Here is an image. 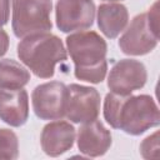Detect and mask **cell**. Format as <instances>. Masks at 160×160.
<instances>
[{
    "instance_id": "obj_1",
    "label": "cell",
    "mask_w": 160,
    "mask_h": 160,
    "mask_svg": "<svg viewBox=\"0 0 160 160\" xmlns=\"http://www.w3.org/2000/svg\"><path fill=\"white\" fill-rule=\"evenodd\" d=\"M104 118L114 128L129 135H141L160 124V112L155 100L146 94L120 95L108 92L104 100Z\"/></svg>"
},
{
    "instance_id": "obj_2",
    "label": "cell",
    "mask_w": 160,
    "mask_h": 160,
    "mask_svg": "<svg viewBox=\"0 0 160 160\" xmlns=\"http://www.w3.org/2000/svg\"><path fill=\"white\" fill-rule=\"evenodd\" d=\"M66 50L75 65L76 79L91 84L101 82L108 72L106 41L92 30H80L66 38Z\"/></svg>"
},
{
    "instance_id": "obj_3",
    "label": "cell",
    "mask_w": 160,
    "mask_h": 160,
    "mask_svg": "<svg viewBox=\"0 0 160 160\" xmlns=\"http://www.w3.org/2000/svg\"><path fill=\"white\" fill-rule=\"evenodd\" d=\"M20 61L40 79H50L55 66L68 59L62 40L50 32H41L22 38L18 44Z\"/></svg>"
},
{
    "instance_id": "obj_4",
    "label": "cell",
    "mask_w": 160,
    "mask_h": 160,
    "mask_svg": "<svg viewBox=\"0 0 160 160\" xmlns=\"http://www.w3.org/2000/svg\"><path fill=\"white\" fill-rule=\"evenodd\" d=\"M159 1L146 11L134 16L119 40L120 50L126 55L140 56L151 52L159 41Z\"/></svg>"
},
{
    "instance_id": "obj_5",
    "label": "cell",
    "mask_w": 160,
    "mask_h": 160,
    "mask_svg": "<svg viewBox=\"0 0 160 160\" xmlns=\"http://www.w3.org/2000/svg\"><path fill=\"white\" fill-rule=\"evenodd\" d=\"M11 28L16 38L22 39L51 30V0H11Z\"/></svg>"
},
{
    "instance_id": "obj_6",
    "label": "cell",
    "mask_w": 160,
    "mask_h": 160,
    "mask_svg": "<svg viewBox=\"0 0 160 160\" xmlns=\"http://www.w3.org/2000/svg\"><path fill=\"white\" fill-rule=\"evenodd\" d=\"M68 86L61 81H49L38 85L31 94L35 115L41 120H59L65 118Z\"/></svg>"
},
{
    "instance_id": "obj_7",
    "label": "cell",
    "mask_w": 160,
    "mask_h": 160,
    "mask_svg": "<svg viewBox=\"0 0 160 160\" xmlns=\"http://www.w3.org/2000/svg\"><path fill=\"white\" fill-rule=\"evenodd\" d=\"M100 94L95 88L70 84L68 86L65 118L75 124L96 120L100 114Z\"/></svg>"
},
{
    "instance_id": "obj_8",
    "label": "cell",
    "mask_w": 160,
    "mask_h": 160,
    "mask_svg": "<svg viewBox=\"0 0 160 160\" xmlns=\"http://www.w3.org/2000/svg\"><path fill=\"white\" fill-rule=\"evenodd\" d=\"M92 0H58L55 6L56 26L62 32L89 29L95 19Z\"/></svg>"
},
{
    "instance_id": "obj_9",
    "label": "cell",
    "mask_w": 160,
    "mask_h": 160,
    "mask_svg": "<svg viewBox=\"0 0 160 160\" xmlns=\"http://www.w3.org/2000/svg\"><path fill=\"white\" fill-rule=\"evenodd\" d=\"M148 80L145 65L135 59H122L116 61L108 75V88L111 92L129 95L144 88Z\"/></svg>"
},
{
    "instance_id": "obj_10",
    "label": "cell",
    "mask_w": 160,
    "mask_h": 160,
    "mask_svg": "<svg viewBox=\"0 0 160 160\" xmlns=\"http://www.w3.org/2000/svg\"><path fill=\"white\" fill-rule=\"evenodd\" d=\"M75 141V128L64 120L50 121L42 128L40 135V144L42 151L51 156L56 158L66 151H69Z\"/></svg>"
},
{
    "instance_id": "obj_11",
    "label": "cell",
    "mask_w": 160,
    "mask_h": 160,
    "mask_svg": "<svg viewBox=\"0 0 160 160\" xmlns=\"http://www.w3.org/2000/svg\"><path fill=\"white\" fill-rule=\"evenodd\" d=\"M78 149L81 154L98 158L106 154L110 149L112 138L110 130H108L101 121L92 120L90 122H84L78 130Z\"/></svg>"
},
{
    "instance_id": "obj_12",
    "label": "cell",
    "mask_w": 160,
    "mask_h": 160,
    "mask_svg": "<svg viewBox=\"0 0 160 160\" xmlns=\"http://www.w3.org/2000/svg\"><path fill=\"white\" fill-rule=\"evenodd\" d=\"M29 118V95L21 89L0 88V120L5 124L19 128Z\"/></svg>"
},
{
    "instance_id": "obj_13",
    "label": "cell",
    "mask_w": 160,
    "mask_h": 160,
    "mask_svg": "<svg viewBox=\"0 0 160 160\" xmlns=\"http://www.w3.org/2000/svg\"><path fill=\"white\" fill-rule=\"evenodd\" d=\"M98 26L108 39H115L129 24V11L124 4L105 2L98 8Z\"/></svg>"
},
{
    "instance_id": "obj_14",
    "label": "cell",
    "mask_w": 160,
    "mask_h": 160,
    "mask_svg": "<svg viewBox=\"0 0 160 160\" xmlns=\"http://www.w3.org/2000/svg\"><path fill=\"white\" fill-rule=\"evenodd\" d=\"M30 81L29 70L14 59L0 60V88L21 89Z\"/></svg>"
},
{
    "instance_id": "obj_15",
    "label": "cell",
    "mask_w": 160,
    "mask_h": 160,
    "mask_svg": "<svg viewBox=\"0 0 160 160\" xmlns=\"http://www.w3.org/2000/svg\"><path fill=\"white\" fill-rule=\"evenodd\" d=\"M19 155V140L9 129H0V159L12 160Z\"/></svg>"
},
{
    "instance_id": "obj_16",
    "label": "cell",
    "mask_w": 160,
    "mask_h": 160,
    "mask_svg": "<svg viewBox=\"0 0 160 160\" xmlns=\"http://www.w3.org/2000/svg\"><path fill=\"white\" fill-rule=\"evenodd\" d=\"M141 156L145 159H156L159 156V131L149 135L140 144Z\"/></svg>"
},
{
    "instance_id": "obj_17",
    "label": "cell",
    "mask_w": 160,
    "mask_h": 160,
    "mask_svg": "<svg viewBox=\"0 0 160 160\" xmlns=\"http://www.w3.org/2000/svg\"><path fill=\"white\" fill-rule=\"evenodd\" d=\"M10 16V0H0V28L8 24Z\"/></svg>"
},
{
    "instance_id": "obj_18",
    "label": "cell",
    "mask_w": 160,
    "mask_h": 160,
    "mask_svg": "<svg viewBox=\"0 0 160 160\" xmlns=\"http://www.w3.org/2000/svg\"><path fill=\"white\" fill-rule=\"evenodd\" d=\"M9 44H10V40H9L8 32L2 28H0V58L6 54L9 49Z\"/></svg>"
},
{
    "instance_id": "obj_19",
    "label": "cell",
    "mask_w": 160,
    "mask_h": 160,
    "mask_svg": "<svg viewBox=\"0 0 160 160\" xmlns=\"http://www.w3.org/2000/svg\"><path fill=\"white\" fill-rule=\"evenodd\" d=\"M104 1H109V2H116V1H121V0H104Z\"/></svg>"
}]
</instances>
